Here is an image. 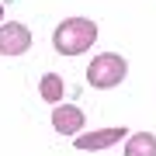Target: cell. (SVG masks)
Listing matches in <instances>:
<instances>
[{
	"label": "cell",
	"mask_w": 156,
	"mask_h": 156,
	"mask_svg": "<svg viewBox=\"0 0 156 156\" xmlns=\"http://www.w3.org/2000/svg\"><path fill=\"white\" fill-rule=\"evenodd\" d=\"M94 42H97V24L90 17H66L52 31V45L59 56H83Z\"/></svg>",
	"instance_id": "obj_1"
},
{
	"label": "cell",
	"mask_w": 156,
	"mask_h": 156,
	"mask_svg": "<svg viewBox=\"0 0 156 156\" xmlns=\"http://www.w3.org/2000/svg\"><path fill=\"white\" fill-rule=\"evenodd\" d=\"M128 73V62L125 56H118V52H104V56H94L87 66V83L97 87V90H111L125 80Z\"/></svg>",
	"instance_id": "obj_2"
},
{
	"label": "cell",
	"mask_w": 156,
	"mask_h": 156,
	"mask_svg": "<svg viewBox=\"0 0 156 156\" xmlns=\"http://www.w3.org/2000/svg\"><path fill=\"white\" fill-rule=\"evenodd\" d=\"M31 49V31L21 21L0 24V56H24Z\"/></svg>",
	"instance_id": "obj_3"
},
{
	"label": "cell",
	"mask_w": 156,
	"mask_h": 156,
	"mask_svg": "<svg viewBox=\"0 0 156 156\" xmlns=\"http://www.w3.org/2000/svg\"><path fill=\"white\" fill-rule=\"evenodd\" d=\"M118 139H128V128L115 125V128H97V132H80V139H73V146L83 153H97V149H111Z\"/></svg>",
	"instance_id": "obj_4"
},
{
	"label": "cell",
	"mask_w": 156,
	"mask_h": 156,
	"mask_svg": "<svg viewBox=\"0 0 156 156\" xmlns=\"http://www.w3.org/2000/svg\"><path fill=\"white\" fill-rule=\"evenodd\" d=\"M83 122H87V111H80L76 104H56V111H52V128L59 135H80Z\"/></svg>",
	"instance_id": "obj_5"
},
{
	"label": "cell",
	"mask_w": 156,
	"mask_h": 156,
	"mask_svg": "<svg viewBox=\"0 0 156 156\" xmlns=\"http://www.w3.org/2000/svg\"><path fill=\"white\" fill-rule=\"evenodd\" d=\"M125 156H156V135L153 132H132L125 142Z\"/></svg>",
	"instance_id": "obj_6"
},
{
	"label": "cell",
	"mask_w": 156,
	"mask_h": 156,
	"mask_svg": "<svg viewBox=\"0 0 156 156\" xmlns=\"http://www.w3.org/2000/svg\"><path fill=\"white\" fill-rule=\"evenodd\" d=\"M62 90H66V87H62V76H59V73H45L42 83H38L42 101H45V104H52V108L62 104Z\"/></svg>",
	"instance_id": "obj_7"
},
{
	"label": "cell",
	"mask_w": 156,
	"mask_h": 156,
	"mask_svg": "<svg viewBox=\"0 0 156 156\" xmlns=\"http://www.w3.org/2000/svg\"><path fill=\"white\" fill-rule=\"evenodd\" d=\"M0 17H4V0H0Z\"/></svg>",
	"instance_id": "obj_8"
}]
</instances>
